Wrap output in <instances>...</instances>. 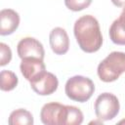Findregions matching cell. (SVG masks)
<instances>
[{
    "instance_id": "1",
    "label": "cell",
    "mask_w": 125,
    "mask_h": 125,
    "mask_svg": "<svg viewBox=\"0 0 125 125\" xmlns=\"http://www.w3.org/2000/svg\"><path fill=\"white\" fill-rule=\"evenodd\" d=\"M74 36L82 51L95 53L103 44V36L99 21L91 15L80 17L73 26Z\"/></svg>"
},
{
    "instance_id": "2",
    "label": "cell",
    "mask_w": 125,
    "mask_h": 125,
    "mask_svg": "<svg viewBox=\"0 0 125 125\" xmlns=\"http://www.w3.org/2000/svg\"><path fill=\"white\" fill-rule=\"evenodd\" d=\"M100 79L104 82H112L125 72V53L111 52L98 65L97 69Z\"/></svg>"
},
{
    "instance_id": "3",
    "label": "cell",
    "mask_w": 125,
    "mask_h": 125,
    "mask_svg": "<svg viewBox=\"0 0 125 125\" xmlns=\"http://www.w3.org/2000/svg\"><path fill=\"white\" fill-rule=\"evenodd\" d=\"M64 91L70 100L85 103L94 94L95 85L90 78L82 75H75L67 79Z\"/></svg>"
},
{
    "instance_id": "4",
    "label": "cell",
    "mask_w": 125,
    "mask_h": 125,
    "mask_svg": "<svg viewBox=\"0 0 125 125\" xmlns=\"http://www.w3.org/2000/svg\"><path fill=\"white\" fill-rule=\"evenodd\" d=\"M120 104L117 97L111 93H103L95 102V113L102 121L113 119L119 112Z\"/></svg>"
},
{
    "instance_id": "5",
    "label": "cell",
    "mask_w": 125,
    "mask_h": 125,
    "mask_svg": "<svg viewBox=\"0 0 125 125\" xmlns=\"http://www.w3.org/2000/svg\"><path fill=\"white\" fill-rule=\"evenodd\" d=\"M67 116V105L60 103H48L40 111V119L46 125H65Z\"/></svg>"
},
{
    "instance_id": "6",
    "label": "cell",
    "mask_w": 125,
    "mask_h": 125,
    "mask_svg": "<svg viewBox=\"0 0 125 125\" xmlns=\"http://www.w3.org/2000/svg\"><path fill=\"white\" fill-rule=\"evenodd\" d=\"M32 90L40 96H48L56 92L59 86L58 78L52 72L44 71L34 80L30 81Z\"/></svg>"
},
{
    "instance_id": "7",
    "label": "cell",
    "mask_w": 125,
    "mask_h": 125,
    "mask_svg": "<svg viewBox=\"0 0 125 125\" xmlns=\"http://www.w3.org/2000/svg\"><path fill=\"white\" fill-rule=\"evenodd\" d=\"M18 55L21 59L34 57L44 60L45 51L42 43L33 37H24L20 40L17 46Z\"/></svg>"
},
{
    "instance_id": "8",
    "label": "cell",
    "mask_w": 125,
    "mask_h": 125,
    "mask_svg": "<svg viewBox=\"0 0 125 125\" xmlns=\"http://www.w3.org/2000/svg\"><path fill=\"white\" fill-rule=\"evenodd\" d=\"M20 68L23 77L29 82L37 78L44 71H46V66L43 60L34 57L21 59Z\"/></svg>"
},
{
    "instance_id": "9",
    "label": "cell",
    "mask_w": 125,
    "mask_h": 125,
    "mask_svg": "<svg viewBox=\"0 0 125 125\" xmlns=\"http://www.w3.org/2000/svg\"><path fill=\"white\" fill-rule=\"evenodd\" d=\"M49 41L52 51L56 55H64L69 48V38L66 31L62 27H55L51 30Z\"/></svg>"
},
{
    "instance_id": "10",
    "label": "cell",
    "mask_w": 125,
    "mask_h": 125,
    "mask_svg": "<svg viewBox=\"0 0 125 125\" xmlns=\"http://www.w3.org/2000/svg\"><path fill=\"white\" fill-rule=\"evenodd\" d=\"M20 16L12 9H3L0 12V34H12L19 27Z\"/></svg>"
},
{
    "instance_id": "11",
    "label": "cell",
    "mask_w": 125,
    "mask_h": 125,
    "mask_svg": "<svg viewBox=\"0 0 125 125\" xmlns=\"http://www.w3.org/2000/svg\"><path fill=\"white\" fill-rule=\"evenodd\" d=\"M109 37L114 44L125 45V7L109 27Z\"/></svg>"
},
{
    "instance_id": "12",
    "label": "cell",
    "mask_w": 125,
    "mask_h": 125,
    "mask_svg": "<svg viewBox=\"0 0 125 125\" xmlns=\"http://www.w3.org/2000/svg\"><path fill=\"white\" fill-rule=\"evenodd\" d=\"M8 122L10 125H32L33 116L31 112H29L28 110L19 108L11 112Z\"/></svg>"
},
{
    "instance_id": "13",
    "label": "cell",
    "mask_w": 125,
    "mask_h": 125,
    "mask_svg": "<svg viewBox=\"0 0 125 125\" xmlns=\"http://www.w3.org/2000/svg\"><path fill=\"white\" fill-rule=\"evenodd\" d=\"M0 88L2 91H12L18 85L19 79L17 75L11 70H2L0 73Z\"/></svg>"
},
{
    "instance_id": "14",
    "label": "cell",
    "mask_w": 125,
    "mask_h": 125,
    "mask_svg": "<svg viewBox=\"0 0 125 125\" xmlns=\"http://www.w3.org/2000/svg\"><path fill=\"white\" fill-rule=\"evenodd\" d=\"M83 122L82 111L73 105H67V116L65 125H79Z\"/></svg>"
},
{
    "instance_id": "15",
    "label": "cell",
    "mask_w": 125,
    "mask_h": 125,
    "mask_svg": "<svg viewBox=\"0 0 125 125\" xmlns=\"http://www.w3.org/2000/svg\"><path fill=\"white\" fill-rule=\"evenodd\" d=\"M92 3V0H64L66 8L71 11L78 12L88 8Z\"/></svg>"
},
{
    "instance_id": "16",
    "label": "cell",
    "mask_w": 125,
    "mask_h": 125,
    "mask_svg": "<svg viewBox=\"0 0 125 125\" xmlns=\"http://www.w3.org/2000/svg\"><path fill=\"white\" fill-rule=\"evenodd\" d=\"M0 54H1L0 55V65L4 66L11 62L12 51H11L10 47L3 42L0 43Z\"/></svg>"
},
{
    "instance_id": "17",
    "label": "cell",
    "mask_w": 125,
    "mask_h": 125,
    "mask_svg": "<svg viewBox=\"0 0 125 125\" xmlns=\"http://www.w3.org/2000/svg\"><path fill=\"white\" fill-rule=\"evenodd\" d=\"M111 2L117 7H125V0H111Z\"/></svg>"
}]
</instances>
